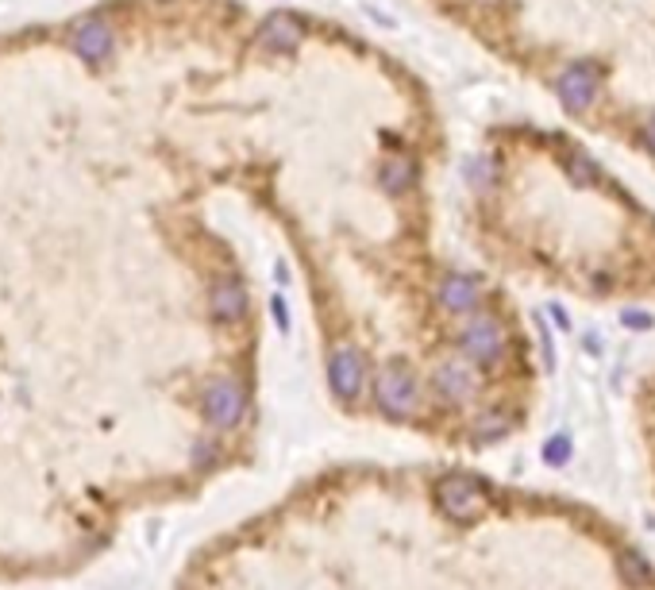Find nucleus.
<instances>
[{
    "label": "nucleus",
    "instance_id": "f8f14e48",
    "mask_svg": "<svg viewBox=\"0 0 655 590\" xmlns=\"http://www.w3.org/2000/svg\"><path fill=\"white\" fill-rule=\"evenodd\" d=\"M378 182H382L385 194H405V189L417 182V162L409 159V155H393V159H385V162H382V170H378Z\"/></svg>",
    "mask_w": 655,
    "mask_h": 590
},
{
    "label": "nucleus",
    "instance_id": "f257e3e1",
    "mask_svg": "<svg viewBox=\"0 0 655 590\" xmlns=\"http://www.w3.org/2000/svg\"><path fill=\"white\" fill-rule=\"evenodd\" d=\"M375 402H378L382 413L393 417V421L413 417L417 405H420V386H417L413 370L405 363H385L375 378Z\"/></svg>",
    "mask_w": 655,
    "mask_h": 590
},
{
    "label": "nucleus",
    "instance_id": "20e7f679",
    "mask_svg": "<svg viewBox=\"0 0 655 590\" xmlns=\"http://www.w3.org/2000/svg\"><path fill=\"white\" fill-rule=\"evenodd\" d=\"M459 348L467 351V359H474V363H494V359H501V351H505V332H501V325L494 317H474V320H467V328L459 332Z\"/></svg>",
    "mask_w": 655,
    "mask_h": 590
},
{
    "label": "nucleus",
    "instance_id": "dca6fc26",
    "mask_svg": "<svg viewBox=\"0 0 655 590\" xmlns=\"http://www.w3.org/2000/svg\"><path fill=\"white\" fill-rule=\"evenodd\" d=\"M209 459H212V444H201L197 447V464H209Z\"/></svg>",
    "mask_w": 655,
    "mask_h": 590
},
{
    "label": "nucleus",
    "instance_id": "9b49d317",
    "mask_svg": "<svg viewBox=\"0 0 655 590\" xmlns=\"http://www.w3.org/2000/svg\"><path fill=\"white\" fill-rule=\"evenodd\" d=\"M440 305L447 313H470L478 305V282L467 274H447L440 286Z\"/></svg>",
    "mask_w": 655,
    "mask_h": 590
},
{
    "label": "nucleus",
    "instance_id": "423d86ee",
    "mask_svg": "<svg viewBox=\"0 0 655 590\" xmlns=\"http://www.w3.org/2000/svg\"><path fill=\"white\" fill-rule=\"evenodd\" d=\"M432 386L447 402H467V397L478 394V370H474V363H462V359H447V363L435 367Z\"/></svg>",
    "mask_w": 655,
    "mask_h": 590
},
{
    "label": "nucleus",
    "instance_id": "0eeeda50",
    "mask_svg": "<svg viewBox=\"0 0 655 590\" xmlns=\"http://www.w3.org/2000/svg\"><path fill=\"white\" fill-rule=\"evenodd\" d=\"M301 35H305L301 20L289 16V12H278V16L263 20V28L254 31V43L266 47V50H274V55H289V50L301 47Z\"/></svg>",
    "mask_w": 655,
    "mask_h": 590
},
{
    "label": "nucleus",
    "instance_id": "9d476101",
    "mask_svg": "<svg viewBox=\"0 0 655 590\" xmlns=\"http://www.w3.org/2000/svg\"><path fill=\"white\" fill-rule=\"evenodd\" d=\"M73 50L85 62H105L112 55V28L105 20H85L82 28L73 31Z\"/></svg>",
    "mask_w": 655,
    "mask_h": 590
},
{
    "label": "nucleus",
    "instance_id": "f03ea898",
    "mask_svg": "<svg viewBox=\"0 0 655 590\" xmlns=\"http://www.w3.org/2000/svg\"><path fill=\"white\" fill-rule=\"evenodd\" d=\"M243 409H247V394H243V386L236 378H212L209 386L201 390V413L216 429L239 425Z\"/></svg>",
    "mask_w": 655,
    "mask_h": 590
},
{
    "label": "nucleus",
    "instance_id": "39448f33",
    "mask_svg": "<svg viewBox=\"0 0 655 590\" xmlns=\"http://www.w3.org/2000/svg\"><path fill=\"white\" fill-rule=\"evenodd\" d=\"M435 502H440V509L447 513V517L467 521V517H478L482 506H486V498H482V490L470 479L452 474V479L440 482V490H435Z\"/></svg>",
    "mask_w": 655,
    "mask_h": 590
},
{
    "label": "nucleus",
    "instance_id": "ddd939ff",
    "mask_svg": "<svg viewBox=\"0 0 655 590\" xmlns=\"http://www.w3.org/2000/svg\"><path fill=\"white\" fill-rule=\"evenodd\" d=\"M505 432H509V421L501 417V413L478 417V429H474V436H478V440H497V436H505Z\"/></svg>",
    "mask_w": 655,
    "mask_h": 590
},
{
    "label": "nucleus",
    "instance_id": "f3484780",
    "mask_svg": "<svg viewBox=\"0 0 655 590\" xmlns=\"http://www.w3.org/2000/svg\"><path fill=\"white\" fill-rule=\"evenodd\" d=\"M644 139H648V147L655 151V117L648 120V127H644Z\"/></svg>",
    "mask_w": 655,
    "mask_h": 590
},
{
    "label": "nucleus",
    "instance_id": "6e6552de",
    "mask_svg": "<svg viewBox=\"0 0 655 590\" xmlns=\"http://www.w3.org/2000/svg\"><path fill=\"white\" fill-rule=\"evenodd\" d=\"M594 89H598V70L586 66V62H578V66H571V70H563L559 82H556V93H559V100L571 112H582L590 100H594Z\"/></svg>",
    "mask_w": 655,
    "mask_h": 590
},
{
    "label": "nucleus",
    "instance_id": "1a4fd4ad",
    "mask_svg": "<svg viewBox=\"0 0 655 590\" xmlns=\"http://www.w3.org/2000/svg\"><path fill=\"white\" fill-rule=\"evenodd\" d=\"M212 317L220 325H239L247 317V290L239 286L236 278H224L212 286Z\"/></svg>",
    "mask_w": 655,
    "mask_h": 590
},
{
    "label": "nucleus",
    "instance_id": "4468645a",
    "mask_svg": "<svg viewBox=\"0 0 655 590\" xmlns=\"http://www.w3.org/2000/svg\"><path fill=\"white\" fill-rule=\"evenodd\" d=\"M274 320H278L281 328L289 325V313H286V301H281V298H274Z\"/></svg>",
    "mask_w": 655,
    "mask_h": 590
},
{
    "label": "nucleus",
    "instance_id": "7ed1b4c3",
    "mask_svg": "<svg viewBox=\"0 0 655 590\" xmlns=\"http://www.w3.org/2000/svg\"><path fill=\"white\" fill-rule=\"evenodd\" d=\"M366 382V359L358 348H351V343H343V348L332 351L328 359V386L336 397H343V402H351V397H358V390H363Z\"/></svg>",
    "mask_w": 655,
    "mask_h": 590
},
{
    "label": "nucleus",
    "instance_id": "2eb2a0df",
    "mask_svg": "<svg viewBox=\"0 0 655 590\" xmlns=\"http://www.w3.org/2000/svg\"><path fill=\"white\" fill-rule=\"evenodd\" d=\"M547 452H551V459H556V464H559V459H563V452H567V444H563V440H556V444L547 447Z\"/></svg>",
    "mask_w": 655,
    "mask_h": 590
}]
</instances>
